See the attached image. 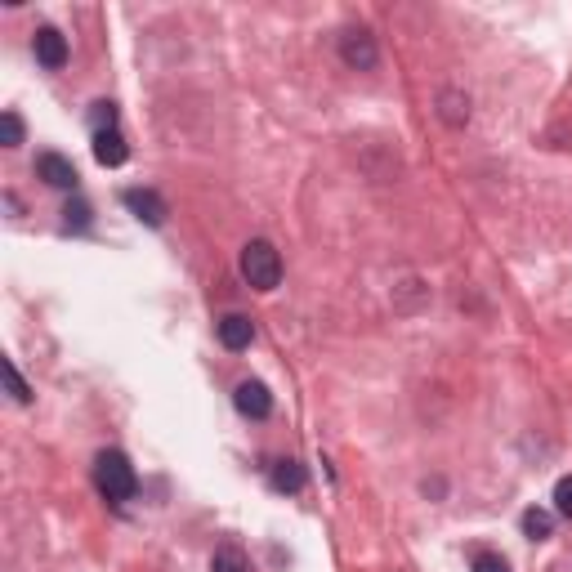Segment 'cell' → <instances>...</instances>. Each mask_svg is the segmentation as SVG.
I'll list each match as a JSON object with an SVG mask.
<instances>
[{
  "label": "cell",
  "mask_w": 572,
  "mask_h": 572,
  "mask_svg": "<svg viewBox=\"0 0 572 572\" xmlns=\"http://www.w3.org/2000/svg\"><path fill=\"white\" fill-rule=\"evenodd\" d=\"M94 488H99V497L112 501V505L135 501L139 474H135V465H130V456L117 452V447H108V452L94 456Z\"/></svg>",
  "instance_id": "obj_1"
},
{
  "label": "cell",
  "mask_w": 572,
  "mask_h": 572,
  "mask_svg": "<svg viewBox=\"0 0 572 572\" xmlns=\"http://www.w3.org/2000/svg\"><path fill=\"white\" fill-rule=\"evenodd\" d=\"M237 269H242L246 286H255V291H273V286L282 282V255L273 251V242L255 237V242L242 246V260H237Z\"/></svg>",
  "instance_id": "obj_2"
},
{
  "label": "cell",
  "mask_w": 572,
  "mask_h": 572,
  "mask_svg": "<svg viewBox=\"0 0 572 572\" xmlns=\"http://www.w3.org/2000/svg\"><path fill=\"white\" fill-rule=\"evenodd\" d=\"M340 59H345L354 72H371V68H376L380 54H376V41H371L367 27H349V32L340 36Z\"/></svg>",
  "instance_id": "obj_3"
},
{
  "label": "cell",
  "mask_w": 572,
  "mask_h": 572,
  "mask_svg": "<svg viewBox=\"0 0 572 572\" xmlns=\"http://www.w3.org/2000/svg\"><path fill=\"white\" fill-rule=\"evenodd\" d=\"M233 407L246 416V421H269L273 416V394L264 380H242V385L233 389Z\"/></svg>",
  "instance_id": "obj_4"
},
{
  "label": "cell",
  "mask_w": 572,
  "mask_h": 572,
  "mask_svg": "<svg viewBox=\"0 0 572 572\" xmlns=\"http://www.w3.org/2000/svg\"><path fill=\"white\" fill-rule=\"evenodd\" d=\"M32 54H36V63H41L45 72L68 68V36H63L59 27H36V36H32Z\"/></svg>",
  "instance_id": "obj_5"
},
{
  "label": "cell",
  "mask_w": 572,
  "mask_h": 572,
  "mask_svg": "<svg viewBox=\"0 0 572 572\" xmlns=\"http://www.w3.org/2000/svg\"><path fill=\"white\" fill-rule=\"evenodd\" d=\"M121 202H126L130 215H135L139 224H148V228H161V224H166V215H170L157 188H126V193H121Z\"/></svg>",
  "instance_id": "obj_6"
},
{
  "label": "cell",
  "mask_w": 572,
  "mask_h": 572,
  "mask_svg": "<svg viewBox=\"0 0 572 572\" xmlns=\"http://www.w3.org/2000/svg\"><path fill=\"white\" fill-rule=\"evenodd\" d=\"M215 331H219V345H224L228 354H242V349H251V340H255V322L246 318V313H224V318L215 322Z\"/></svg>",
  "instance_id": "obj_7"
},
{
  "label": "cell",
  "mask_w": 572,
  "mask_h": 572,
  "mask_svg": "<svg viewBox=\"0 0 572 572\" xmlns=\"http://www.w3.org/2000/svg\"><path fill=\"white\" fill-rule=\"evenodd\" d=\"M36 175H41L50 188H63V193H72L76 179H81V175H76V166L63 157V152H41V157H36Z\"/></svg>",
  "instance_id": "obj_8"
},
{
  "label": "cell",
  "mask_w": 572,
  "mask_h": 572,
  "mask_svg": "<svg viewBox=\"0 0 572 572\" xmlns=\"http://www.w3.org/2000/svg\"><path fill=\"white\" fill-rule=\"evenodd\" d=\"M269 483H273V492H286V497H300L304 492V483H309V474H304V465L300 461H273L269 465Z\"/></svg>",
  "instance_id": "obj_9"
},
{
  "label": "cell",
  "mask_w": 572,
  "mask_h": 572,
  "mask_svg": "<svg viewBox=\"0 0 572 572\" xmlns=\"http://www.w3.org/2000/svg\"><path fill=\"white\" fill-rule=\"evenodd\" d=\"M126 157H130V148H126V139H121V130L94 135V161H99V166L117 170V166H126Z\"/></svg>",
  "instance_id": "obj_10"
},
{
  "label": "cell",
  "mask_w": 572,
  "mask_h": 572,
  "mask_svg": "<svg viewBox=\"0 0 572 572\" xmlns=\"http://www.w3.org/2000/svg\"><path fill=\"white\" fill-rule=\"evenodd\" d=\"M523 537L528 541H550L555 537V519H550L546 510H537V505H532V510H523Z\"/></svg>",
  "instance_id": "obj_11"
},
{
  "label": "cell",
  "mask_w": 572,
  "mask_h": 572,
  "mask_svg": "<svg viewBox=\"0 0 572 572\" xmlns=\"http://www.w3.org/2000/svg\"><path fill=\"white\" fill-rule=\"evenodd\" d=\"M211 572H251V559H246L237 546H219L211 555Z\"/></svg>",
  "instance_id": "obj_12"
},
{
  "label": "cell",
  "mask_w": 572,
  "mask_h": 572,
  "mask_svg": "<svg viewBox=\"0 0 572 572\" xmlns=\"http://www.w3.org/2000/svg\"><path fill=\"white\" fill-rule=\"evenodd\" d=\"M443 121H452V126H465L470 121V99H461L456 90L443 94Z\"/></svg>",
  "instance_id": "obj_13"
},
{
  "label": "cell",
  "mask_w": 572,
  "mask_h": 572,
  "mask_svg": "<svg viewBox=\"0 0 572 572\" xmlns=\"http://www.w3.org/2000/svg\"><path fill=\"white\" fill-rule=\"evenodd\" d=\"M90 126H94V135H103V130H117V103H108V99H99L90 108Z\"/></svg>",
  "instance_id": "obj_14"
},
{
  "label": "cell",
  "mask_w": 572,
  "mask_h": 572,
  "mask_svg": "<svg viewBox=\"0 0 572 572\" xmlns=\"http://www.w3.org/2000/svg\"><path fill=\"white\" fill-rule=\"evenodd\" d=\"M0 143H5V148L23 143V117H18V112H0Z\"/></svg>",
  "instance_id": "obj_15"
},
{
  "label": "cell",
  "mask_w": 572,
  "mask_h": 572,
  "mask_svg": "<svg viewBox=\"0 0 572 572\" xmlns=\"http://www.w3.org/2000/svg\"><path fill=\"white\" fill-rule=\"evenodd\" d=\"M0 367H5V380H9V394H14V403H32V389H27V380L18 376L14 358H5V362H0Z\"/></svg>",
  "instance_id": "obj_16"
},
{
  "label": "cell",
  "mask_w": 572,
  "mask_h": 572,
  "mask_svg": "<svg viewBox=\"0 0 572 572\" xmlns=\"http://www.w3.org/2000/svg\"><path fill=\"white\" fill-rule=\"evenodd\" d=\"M555 514L559 519H572V474H564L555 483Z\"/></svg>",
  "instance_id": "obj_17"
},
{
  "label": "cell",
  "mask_w": 572,
  "mask_h": 572,
  "mask_svg": "<svg viewBox=\"0 0 572 572\" xmlns=\"http://www.w3.org/2000/svg\"><path fill=\"white\" fill-rule=\"evenodd\" d=\"M470 572H510V564H505L501 555H492V550H479V555H474V564H470Z\"/></svg>",
  "instance_id": "obj_18"
},
{
  "label": "cell",
  "mask_w": 572,
  "mask_h": 572,
  "mask_svg": "<svg viewBox=\"0 0 572 572\" xmlns=\"http://www.w3.org/2000/svg\"><path fill=\"white\" fill-rule=\"evenodd\" d=\"M63 215H68V228H90V206L85 202H68Z\"/></svg>",
  "instance_id": "obj_19"
}]
</instances>
